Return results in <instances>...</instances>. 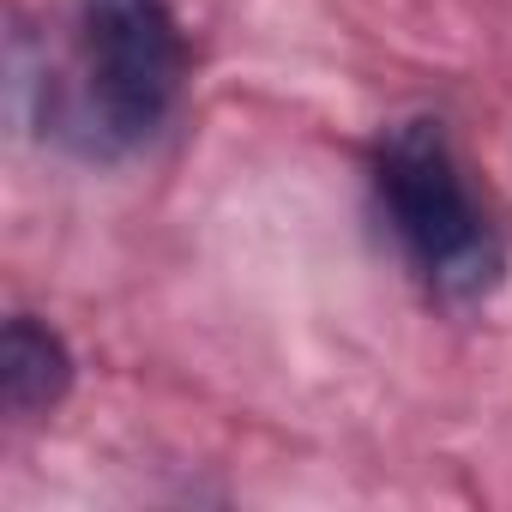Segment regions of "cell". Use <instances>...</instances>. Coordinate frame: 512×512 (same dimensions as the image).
<instances>
[{
    "label": "cell",
    "instance_id": "1",
    "mask_svg": "<svg viewBox=\"0 0 512 512\" xmlns=\"http://www.w3.org/2000/svg\"><path fill=\"white\" fill-rule=\"evenodd\" d=\"M187 43L169 0H73L43 73V121L85 157L139 151L175 109Z\"/></svg>",
    "mask_w": 512,
    "mask_h": 512
},
{
    "label": "cell",
    "instance_id": "2",
    "mask_svg": "<svg viewBox=\"0 0 512 512\" xmlns=\"http://www.w3.org/2000/svg\"><path fill=\"white\" fill-rule=\"evenodd\" d=\"M374 193H380V211L398 247L410 253V266L440 296H482L494 284L500 241L482 205L470 199L440 121H404L380 139Z\"/></svg>",
    "mask_w": 512,
    "mask_h": 512
},
{
    "label": "cell",
    "instance_id": "3",
    "mask_svg": "<svg viewBox=\"0 0 512 512\" xmlns=\"http://www.w3.org/2000/svg\"><path fill=\"white\" fill-rule=\"evenodd\" d=\"M73 386V356L67 344L37 326L31 314L7 320V338H0V398H7L13 416H37L49 404H61V392Z\"/></svg>",
    "mask_w": 512,
    "mask_h": 512
}]
</instances>
